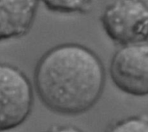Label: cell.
Returning <instances> with one entry per match:
<instances>
[{"mask_svg":"<svg viewBox=\"0 0 148 132\" xmlns=\"http://www.w3.org/2000/svg\"><path fill=\"white\" fill-rule=\"evenodd\" d=\"M34 79L36 93L48 109L75 116L98 102L104 90L106 72L101 59L90 48L64 43L41 57Z\"/></svg>","mask_w":148,"mask_h":132,"instance_id":"obj_1","label":"cell"},{"mask_svg":"<svg viewBox=\"0 0 148 132\" xmlns=\"http://www.w3.org/2000/svg\"><path fill=\"white\" fill-rule=\"evenodd\" d=\"M106 35L121 46L148 42V3L144 0H115L101 16Z\"/></svg>","mask_w":148,"mask_h":132,"instance_id":"obj_2","label":"cell"},{"mask_svg":"<svg viewBox=\"0 0 148 132\" xmlns=\"http://www.w3.org/2000/svg\"><path fill=\"white\" fill-rule=\"evenodd\" d=\"M33 104V88L26 75L16 67L0 62V131L20 125Z\"/></svg>","mask_w":148,"mask_h":132,"instance_id":"obj_3","label":"cell"},{"mask_svg":"<svg viewBox=\"0 0 148 132\" xmlns=\"http://www.w3.org/2000/svg\"><path fill=\"white\" fill-rule=\"evenodd\" d=\"M109 75L121 92L134 96L148 95V42L121 46L114 54Z\"/></svg>","mask_w":148,"mask_h":132,"instance_id":"obj_4","label":"cell"},{"mask_svg":"<svg viewBox=\"0 0 148 132\" xmlns=\"http://www.w3.org/2000/svg\"><path fill=\"white\" fill-rule=\"evenodd\" d=\"M40 0H0V42L25 35L31 29Z\"/></svg>","mask_w":148,"mask_h":132,"instance_id":"obj_5","label":"cell"},{"mask_svg":"<svg viewBox=\"0 0 148 132\" xmlns=\"http://www.w3.org/2000/svg\"><path fill=\"white\" fill-rule=\"evenodd\" d=\"M50 11L60 14H80L88 11L94 0H40Z\"/></svg>","mask_w":148,"mask_h":132,"instance_id":"obj_6","label":"cell"},{"mask_svg":"<svg viewBox=\"0 0 148 132\" xmlns=\"http://www.w3.org/2000/svg\"><path fill=\"white\" fill-rule=\"evenodd\" d=\"M106 132H148V119L129 117L112 125Z\"/></svg>","mask_w":148,"mask_h":132,"instance_id":"obj_7","label":"cell"},{"mask_svg":"<svg viewBox=\"0 0 148 132\" xmlns=\"http://www.w3.org/2000/svg\"><path fill=\"white\" fill-rule=\"evenodd\" d=\"M49 132H82L81 130H79L76 127L74 126H60L56 127L52 130H50Z\"/></svg>","mask_w":148,"mask_h":132,"instance_id":"obj_8","label":"cell"}]
</instances>
